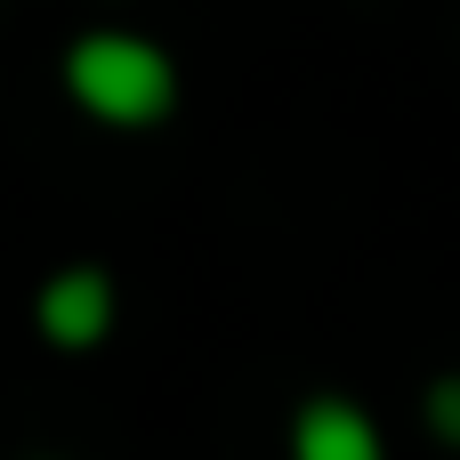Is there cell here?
Masks as SVG:
<instances>
[{"instance_id":"obj_1","label":"cell","mask_w":460,"mask_h":460,"mask_svg":"<svg viewBox=\"0 0 460 460\" xmlns=\"http://www.w3.org/2000/svg\"><path fill=\"white\" fill-rule=\"evenodd\" d=\"M65 89L81 113H97L113 129H146L178 105V65L137 32H81L65 49Z\"/></svg>"},{"instance_id":"obj_2","label":"cell","mask_w":460,"mask_h":460,"mask_svg":"<svg viewBox=\"0 0 460 460\" xmlns=\"http://www.w3.org/2000/svg\"><path fill=\"white\" fill-rule=\"evenodd\" d=\"M32 323H40L49 348H97V340L113 332V275H105V267H65V275H49Z\"/></svg>"},{"instance_id":"obj_3","label":"cell","mask_w":460,"mask_h":460,"mask_svg":"<svg viewBox=\"0 0 460 460\" xmlns=\"http://www.w3.org/2000/svg\"><path fill=\"white\" fill-rule=\"evenodd\" d=\"M291 460H388L380 453V429L364 404L348 396H307L291 412Z\"/></svg>"},{"instance_id":"obj_4","label":"cell","mask_w":460,"mask_h":460,"mask_svg":"<svg viewBox=\"0 0 460 460\" xmlns=\"http://www.w3.org/2000/svg\"><path fill=\"white\" fill-rule=\"evenodd\" d=\"M429 429H437V437L460 453V372H445V380L429 388Z\"/></svg>"}]
</instances>
